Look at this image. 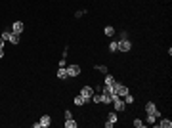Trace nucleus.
Returning a JSON list of instances; mask_svg holds the SVG:
<instances>
[{
  "mask_svg": "<svg viewBox=\"0 0 172 128\" xmlns=\"http://www.w3.org/2000/svg\"><path fill=\"white\" fill-rule=\"evenodd\" d=\"M111 103H113V107H115V111H117V113H121V111L126 109V103H124V100L121 98V96H117L115 92H111Z\"/></svg>",
  "mask_w": 172,
  "mask_h": 128,
  "instance_id": "1",
  "label": "nucleus"
},
{
  "mask_svg": "<svg viewBox=\"0 0 172 128\" xmlns=\"http://www.w3.org/2000/svg\"><path fill=\"white\" fill-rule=\"evenodd\" d=\"M145 113H149V115H155L157 119H161V111L157 109V105H155L153 101H147V103H145Z\"/></svg>",
  "mask_w": 172,
  "mask_h": 128,
  "instance_id": "2",
  "label": "nucleus"
},
{
  "mask_svg": "<svg viewBox=\"0 0 172 128\" xmlns=\"http://www.w3.org/2000/svg\"><path fill=\"white\" fill-rule=\"evenodd\" d=\"M113 90H115V94H117V96H121V98H122V96H126L128 94V86H124V84H121V82H115L113 84Z\"/></svg>",
  "mask_w": 172,
  "mask_h": 128,
  "instance_id": "3",
  "label": "nucleus"
},
{
  "mask_svg": "<svg viewBox=\"0 0 172 128\" xmlns=\"http://www.w3.org/2000/svg\"><path fill=\"white\" fill-rule=\"evenodd\" d=\"M92 94H94V90H92V86H82V90H80V96L84 98L88 103L92 101Z\"/></svg>",
  "mask_w": 172,
  "mask_h": 128,
  "instance_id": "4",
  "label": "nucleus"
},
{
  "mask_svg": "<svg viewBox=\"0 0 172 128\" xmlns=\"http://www.w3.org/2000/svg\"><path fill=\"white\" fill-rule=\"evenodd\" d=\"M119 42V52H130L132 50V42L126 38V40H117Z\"/></svg>",
  "mask_w": 172,
  "mask_h": 128,
  "instance_id": "5",
  "label": "nucleus"
},
{
  "mask_svg": "<svg viewBox=\"0 0 172 128\" xmlns=\"http://www.w3.org/2000/svg\"><path fill=\"white\" fill-rule=\"evenodd\" d=\"M67 75H69V76H79L80 75V67H79V65H77V63H73V65H67Z\"/></svg>",
  "mask_w": 172,
  "mask_h": 128,
  "instance_id": "6",
  "label": "nucleus"
},
{
  "mask_svg": "<svg viewBox=\"0 0 172 128\" xmlns=\"http://www.w3.org/2000/svg\"><path fill=\"white\" fill-rule=\"evenodd\" d=\"M115 122H117V111H111V113H107V122H105V126H107V128H113Z\"/></svg>",
  "mask_w": 172,
  "mask_h": 128,
  "instance_id": "7",
  "label": "nucleus"
},
{
  "mask_svg": "<svg viewBox=\"0 0 172 128\" xmlns=\"http://www.w3.org/2000/svg\"><path fill=\"white\" fill-rule=\"evenodd\" d=\"M23 29H25L23 21H14V23H12V31H14V33L21 34V33H23Z\"/></svg>",
  "mask_w": 172,
  "mask_h": 128,
  "instance_id": "8",
  "label": "nucleus"
},
{
  "mask_svg": "<svg viewBox=\"0 0 172 128\" xmlns=\"http://www.w3.org/2000/svg\"><path fill=\"white\" fill-rule=\"evenodd\" d=\"M38 122H40V128H48L52 124V119H50V115H42Z\"/></svg>",
  "mask_w": 172,
  "mask_h": 128,
  "instance_id": "9",
  "label": "nucleus"
},
{
  "mask_svg": "<svg viewBox=\"0 0 172 128\" xmlns=\"http://www.w3.org/2000/svg\"><path fill=\"white\" fill-rule=\"evenodd\" d=\"M159 128H170L172 126V121L170 119H161V122H155Z\"/></svg>",
  "mask_w": 172,
  "mask_h": 128,
  "instance_id": "10",
  "label": "nucleus"
},
{
  "mask_svg": "<svg viewBox=\"0 0 172 128\" xmlns=\"http://www.w3.org/2000/svg\"><path fill=\"white\" fill-rule=\"evenodd\" d=\"M57 79H61V80H65V79H69V75H67V69L65 67H59V69H57Z\"/></svg>",
  "mask_w": 172,
  "mask_h": 128,
  "instance_id": "11",
  "label": "nucleus"
},
{
  "mask_svg": "<svg viewBox=\"0 0 172 128\" xmlns=\"http://www.w3.org/2000/svg\"><path fill=\"white\" fill-rule=\"evenodd\" d=\"M8 40H10V42H12L14 46H15V44H19V34H17V33H14V31H10V38H8Z\"/></svg>",
  "mask_w": 172,
  "mask_h": 128,
  "instance_id": "12",
  "label": "nucleus"
},
{
  "mask_svg": "<svg viewBox=\"0 0 172 128\" xmlns=\"http://www.w3.org/2000/svg\"><path fill=\"white\" fill-rule=\"evenodd\" d=\"M73 103H75L77 107H79V105H86L88 101H86V100H84V98H82V96L79 94V96H75V100H73Z\"/></svg>",
  "mask_w": 172,
  "mask_h": 128,
  "instance_id": "13",
  "label": "nucleus"
},
{
  "mask_svg": "<svg viewBox=\"0 0 172 128\" xmlns=\"http://www.w3.org/2000/svg\"><path fill=\"white\" fill-rule=\"evenodd\" d=\"M155 122H157V117H155V115H149V113H147V117H145V124H151V126H155Z\"/></svg>",
  "mask_w": 172,
  "mask_h": 128,
  "instance_id": "14",
  "label": "nucleus"
},
{
  "mask_svg": "<svg viewBox=\"0 0 172 128\" xmlns=\"http://www.w3.org/2000/svg\"><path fill=\"white\" fill-rule=\"evenodd\" d=\"M92 101H94V103H103V96L94 92V94H92Z\"/></svg>",
  "mask_w": 172,
  "mask_h": 128,
  "instance_id": "15",
  "label": "nucleus"
},
{
  "mask_svg": "<svg viewBox=\"0 0 172 128\" xmlns=\"http://www.w3.org/2000/svg\"><path fill=\"white\" fill-rule=\"evenodd\" d=\"M122 100H124V103H126V105H132L134 103V96L130 94V92H128L126 96H122Z\"/></svg>",
  "mask_w": 172,
  "mask_h": 128,
  "instance_id": "16",
  "label": "nucleus"
},
{
  "mask_svg": "<svg viewBox=\"0 0 172 128\" xmlns=\"http://www.w3.org/2000/svg\"><path fill=\"white\" fill-rule=\"evenodd\" d=\"M65 126L67 128H77V121L73 119V117H71V119H65Z\"/></svg>",
  "mask_w": 172,
  "mask_h": 128,
  "instance_id": "17",
  "label": "nucleus"
},
{
  "mask_svg": "<svg viewBox=\"0 0 172 128\" xmlns=\"http://www.w3.org/2000/svg\"><path fill=\"white\" fill-rule=\"evenodd\" d=\"M109 52H119V42H117V40H113V42L111 44H109Z\"/></svg>",
  "mask_w": 172,
  "mask_h": 128,
  "instance_id": "18",
  "label": "nucleus"
},
{
  "mask_svg": "<svg viewBox=\"0 0 172 128\" xmlns=\"http://www.w3.org/2000/svg\"><path fill=\"white\" fill-rule=\"evenodd\" d=\"M103 33H105V37H113V34H115V29L111 27V25H107V27L103 29Z\"/></svg>",
  "mask_w": 172,
  "mask_h": 128,
  "instance_id": "19",
  "label": "nucleus"
},
{
  "mask_svg": "<svg viewBox=\"0 0 172 128\" xmlns=\"http://www.w3.org/2000/svg\"><path fill=\"white\" fill-rule=\"evenodd\" d=\"M105 84H109V86H113V84H115V79H113L111 75H107V73H105Z\"/></svg>",
  "mask_w": 172,
  "mask_h": 128,
  "instance_id": "20",
  "label": "nucleus"
},
{
  "mask_svg": "<svg viewBox=\"0 0 172 128\" xmlns=\"http://www.w3.org/2000/svg\"><path fill=\"white\" fill-rule=\"evenodd\" d=\"M132 124L136 126V128H143V126H145V122H143V121H140V119H136V121L132 122Z\"/></svg>",
  "mask_w": 172,
  "mask_h": 128,
  "instance_id": "21",
  "label": "nucleus"
},
{
  "mask_svg": "<svg viewBox=\"0 0 172 128\" xmlns=\"http://www.w3.org/2000/svg\"><path fill=\"white\" fill-rule=\"evenodd\" d=\"M94 69H96V71H100V73H103V75L107 73V67H105V65H96Z\"/></svg>",
  "mask_w": 172,
  "mask_h": 128,
  "instance_id": "22",
  "label": "nucleus"
},
{
  "mask_svg": "<svg viewBox=\"0 0 172 128\" xmlns=\"http://www.w3.org/2000/svg\"><path fill=\"white\" fill-rule=\"evenodd\" d=\"M126 38H128V33H126V31H122V33L119 34V40H126Z\"/></svg>",
  "mask_w": 172,
  "mask_h": 128,
  "instance_id": "23",
  "label": "nucleus"
},
{
  "mask_svg": "<svg viewBox=\"0 0 172 128\" xmlns=\"http://www.w3.org/2000/svg\"><path fill=\"white\" fill-rule=\"evenodd\" d=\"M86 13V10H79V12H77L75 15H77V17H82V15H84Z\"/></svg>",
  "mask_w": 172,
  "mask_h": 128,
  "instance_id": "24",
  "label": "nucleus"
},
{
  "mask_svg": "<svg viewBox=\"0 0 172 128\" xmlns=\"http://www.w3.org/2000/svg\"><path fill=\"white\" fill-rule=\"evenodd\" d=\"M59 67H67V59H65V58H61V61H59Z\"/></svg>",
  "mask_w": 172,
  "mask_h": 128,
  "instance_id": "25",
  "label": "nucleus"
},
{
  "mask_svg": "<svg viewBox=\"0 0 172 128\" xmlns=\"http://www.w3.org/2000/svg\"><path fill=\"white\" fill-rule=\"evenodd\" d=\"M2 38H4V40L10 38V31H4V33H2Z\"/></svg>",
  "mask_w": 172,
  "mask_h": 128,
  "instance_id": "26",
  "label": "nucleus"
},
{
  "mask_svg": "<svg viewBox=\"0 0 172 128\" xmlns=\"http://www.w3.org/2000/svg\"><path fill=\"white\" fill-rule=\"evenodd\" d=\"M4 44H6V40H4L2 37H0V50H4Z\"/></svg>",
  "mask_w": 172,
  "mask_h": 128,
  "instance_id": "27",
  "label": "nucleus"
},
{
  "mask_svg": "<svg viewBox=\"0 0 172 128\" xmlns=\"http://www.w3.org/2000/svg\"><path fill=\"white\" fill-rule=\"evenodd\" d=\"M71 117H73V113H71L69 109H67V111H65V119H71Z\"/></svg>",
  "mask_w": 172,
  "mask_h": 128,
  "instance_id": "28",
  "label": "nucleus"
},
{
  "mask_svg": "<svg viewBox=\"0 0 172 128\" xmlns=\"http://www.w3.org/2000/svg\"><path fill=\"white\" fill-rule=\"evenodd\" d=\"M4 58V50H0V59H2Z\"/></svg>",
  "mask_w": 172,
  "mask_h": 128,
  "instance_id": "29",
  "label": "nucleus"
}]
</instances>
